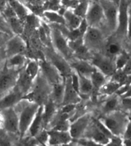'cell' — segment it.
Returning <instances> with one entry per match:
<instances>
[{"label":"cell","instance_id":"1","mask_svg":"<svg viewBox=\"0 0 131 146\" xmlns=\"http://www.w3.org/2000/svg\"><path fill=\"white\" fill-rule=\"evenodd\" d=\"M51 93V85L40 72L34 82L31 91L25 95L22 99L30 102H35L38 105L41 106L44 105L50 99Z\"/></svg>","mask_w":131,"mask_h":146},{"label":"cell","instance_id":"2","mask_svg":"<svg viewBox=\"0 0 131 146\" xmlns=\"http://www.w3.org/2000/svg\"><path fill=\"white\" fill-rule=\"evenodd\" d=\"M113 135L121 136L126 130L129 122L128 116L120 111H114L100 119Z\"/></svg>","mask_w":131,"mask_h":146},{"label":"cell","instance_id":"3","mask_svg":"<svg viewBox=\"0 0 131 146\" xmlns=\"http://www.w3.org/2000/svg\"><path fill=\"white\" fill-rule=\"evenodd\" d=\"M40 105L35 102L27 100L25 105L21 108L19 111V137L24 138L28 133L29 129L38 112Z\"/></svg>","mask_w":131,"mask_h":146},{"label":"cell","instance_id":"4","mask_svg":"<svg viewBox=\"0 0 131 146\" xmlns=\"http://www.w3.org/2000/svg\"><path fill=\"white\" fill-rule=\"evenodd\" d=\"M19 70L8 67L6 63L0 70V99L15 88L19 79Z\"/></svg>","mask_w":131,"mask_h":146},{"label":"cell","instance_id":"5","mask_svg":"<svg viewBox=\"0 0 131 146\" xmlns=\"http://www.w3.org/2000/svg\"><path fill=\"white\" fill-rule=\"evenodd\" d=\"M51 37L54 48L57 53H59L66 60L69 59L73 52L70 48L67 38L64 36L61 30L57 27H54L51 29Z\"/></svg>","mask_w":131,"mask_h":146},{"label":"cell","instance_id":"6","mask_svg":"<svg viewBox=\"0 0 131 146\" xmlns=\"http://www.w3.org/2000/svg\"><path fill=\"white\" fill-rule=\"evenodd\" d=\"M99 2L103 8L104 19H106L108 28L111 31H116L118 24L119 5L107 0H99Z\"/></svg>","mask_w":131,"mask_h":146},{"label":"cell","instance_id":"7","mask_svg":"<svg viewBox=\"0 0 131 146\" xmlns=\"http://www.w3.org/2000/svg\"><path fill=\"white\" fill-rule=\"evenodd\" d=\"M84 43L86 47L91 49H100L104 45V36L98 27L89 26L84 35Z\"/></svg>","mask_w":131,"mask_h":146},{"label":"cell","instance_id":"8","mask_svg":"<svg viewBox=\"0 0 131 146\" xmlns=\"http://www.w3.org/2000/svg\"><path fill=\"white\" fill-rule=\"evenodd\" d=\"M104 19V11L99 0H93L92 2H90L88 10L85 17L89 26L98 27L102 22Z\"/></svg>","mask_w":131,"mask_h":146},{"label":"cell","instance_id":"9","mask_svg":"<svg viewBox=\"0 0 131 146\" xmlns=\"http://www.w3.org/2000/svg\"><path fill=\"white\" fill-rule=\"evenodd\" d=\"M4 116L5 131L19 135V113L15 107H10L1 111Z\"/></svg>","mask_w":131,"mask_h":146},{"label":"cell","instance_id":"10","mask_svg":"<svg viewBox=\"0 0 131 146\" xmlns=\"http://www.w3.org/2000/svg\"><path fill=\"white\" fill-rule=\"evenodd\" d=\"M5 51L6 57L10 58L12 56L19 54H23L27 49L26 42L19 35H14L11 36L10 38L5 44Z\"/></svg>","mask_w":131,"mask_h":146},{"label":"cell","instance_id":"11","mask_svg":"<svg viewBox=\"0 0 131 146\" xmlns=\"http://www.w3.org/2000/svg\"><path fill=\"white\" fill-rule=\"evenodd\" d=\"M40 72L51 86L63 81L64 80V77L61 74L59 70L50 61H46V60L41 61Z\"/></svg>","mask_w":131,"mask_h":146},{"label":"cell","instance_id":"12","mask_svg":"<svg viewBox=\"0 0 131 146\" xmlns=\"http://www.w3.org/2000/svg\"><path fill=\"white\" fill-rule=\"evenodd\" d=\"M90 123V116L89 115H84L78 118L74 122L71 123L69 132L72 139L78 140L81 139L82 135H84Z\"/></svg>","mask_w":131,"mask_h":146},{"label":"cell","instance_id":"13","mask_svg":"<svg viewBox=\"0 0 131 146\" xmlns=\"http://www.w3.org/2000/svg\"><path fill=\"white\" fill-rule=\"evenodd\" d=\"M91 64L95 67L96 69L100 70L105 76H112L116 71L115 64H113L110 58L102 55H97L91 60Z\"/></svg>","mask_w":131,"mask_h":146},{"label":"cell","instance_id":"14","mask_svg":"<svg viewBox=\"0 0 131 146\" xmlns=\"http://www.w3.org/2000/svg\"><path fill=\"white\" fill-rule=\"evenodd\" d=\"M49 61L57 68L61 74L64 77L72 74V68L70 64H68L66 59L60 54L59 53L49 51L48 52Z\"/></svg>","mask_w":131,"mask_h":146},{"label":"cell","instance_id":"15","mask_svg":"<svg viewBox=\"0 0 131 146\" xmlns=\"http://www.w3.org/2000/svg\"><path fill=\"white\" fill-rule=\"evenodd\" d=\"M129 4L127 0H121L119 5L118 12V24L117 31L120 35H126L127 32V22H128Z\"/></svg>","mask_w":131,"mask_h":146},{"label":"cell","instance_id":"16","mask_svg":"<svg viewBox=\"0 0 131 146\" xmlns=\"http://www.w3.org/2000/svg\"><path fill=\"white\" fill-rule=\"evenodd\" d=\"M23 94L17 86L6 95L0 99V111L10 107H15L23 98Z\"/></svg>","mask_w":131,"mask_h":146},{"label":"cell","instance_id":"17","mask_svg":"<svg viewBox=\"0 0 131 146\" xmlns=\"http://www.w3.org/2000/svg\"><path fill=\"white\" fill-rule=\"evenodd\" d=\"M81 95L75 91L72 84L71 75L64 77V95L61 105L77 104L81 100Z\"/></svg>","mask_w":131,"mask_h":146},{"label":"cell","instance_id":"18","mask_svg":"<svg viewBox=\"0 0 131 146\" xmlns=\"http://www.w3.org/2000/svg\"><path fill=\"white\" fill-rule=\"evenodd\" d=\"M49 139L48 145H68L73 140L69 131H57L48 129Z\"/></svg>","mask_w":131,"mask_h":146},{"label":"cell","instance_id":"19","mask_svg":"<svg viewBox=\"0 0 131 146\" xmlns=\"http://www.w3.org/2000/svg\"><path fill=\"white\" fill-rule=\"evenodd\" d=\"M70 66L72 70H74L78 74L89 78L92 74V73L96 70L95 67L91 64V62L89 63L87 60H83V59H79L76 61H72V63H70Z\"/></svg>","mask_w":131,"mask_h":146},{"label":"cell","instance_id":"20","mask_svg":"<svg viewBox=\"0 0 131 146\" xmlns=\"http://www.w3.org/2000/svg\"><path fill=\"white\" fill-rule=\"evenodd\" d=\"M43 129H45L44 120H43V105L40 106L38 110L29 127L28 133L30 136L35 137L38 132H40Z\"/></svg>","mask_w":131,"mask_h":146},{"label":"cell","instance_id":"21","mask_svg":"<svg viewBox=\"0 0 131 146\" xmlns=\"http://www.w3.org/2000/svg\"><path fill=\"white\" fill-rule=\"evenodd\" d=\"M8 4L12 8L17 16L21 20L26 19L27 16L31 13V10L28 6L21 3L20 0H7Z\"/></svg>","mask_w":131,"mask_h":146},{"label":"cell","instance_id":"22","mask_svg":"<svg viewBox=\"0 0 131 146\" xmlns=\"http://www.w3.org/2000/svg\"><path fill=\"white\" fill-rule=\"evenodd\" d=\"M56 106L57 104L51 98L43 105V120L45 129L48 126L53 118L55 117Z\"/></svg>","mask_w":131,"mask_h":146},{"label":"cell","instance_id":"23","mask_svg":"<svg viewBox=\"0 0 131 146\" xmlns=\"http://www.w3.org/2000/svg\"><path fill=\"white\" fill-rule=\"evenodd\" d=\"M63 15L65 20V26L69 30L78 29L83 19L82 18L74 14L72 9H70L65 10Z\"/></svg>","mask_w":131,"mask_h":146},{"label":"cell","instance_id":"24","mask_svg":"<svg viewBox=\"0 0 131 146\" xmlns=\"http://www.w3.org/2000/svg\"><path fill=\"white\" fill-rule=\"evenodd\" d=\"M88 134L90 136L88 138L91 139L95 141L98 145H107V144L110 141V139L108 136L100 131L98 127L96 126L95 124L91 127L89 130Z\"/></svg>","mask_w":131,"mask_h":146},{"label":"cell","instance_id":"25","mask_svg":"<svg viewBox=\"0 0 131 146\" xmlns=\"http://www.w3.org/2000/svg\"><path fill=\"white\" fill-rule=\"evenodd\" d=\"M64 95V80L63 81L51 86V93L50 98L57 105H61Z\"/></svg>","mask_w":131,"mask_h":146},{"label":"cell","instance_id":"26","mask_svg":"<svg viewBox=\"0 0 131 146\" xmlns=\"http://www.w3.org/2000/svg\"><path fill=\"white\" fill-rule=\"evenodd\" d=\"M27 58L23 54H19L14 56H12L10 58H8L5 60V63L8 67H12L14 69L21 70L22 68H24L25 64H27Z\"/></svg>","mask_w":131,"mask_h":146},{"label":"cell","instance_id":"27","mask_svg":"<svg viewBox=\"0 0 131 146\" xmlns=\"http://www.w3.org/2000/svg\"><path fill=\"white\" fill-rule=\"evenodd\" d=\"M42 14L44 18H45L51 23L65 26V20H64V15L61 14L59 12H57L55 10H45Z\"/></svg>","mask_w":131,"mask_h":146},{"label":"cell","instance_id":"28","mask_svg":"<svg viewBox=\"0 0 131 146\" xmlns=\"http://www.w3.org/2000/svg\"><path fill=\"white\" fill-rule=\"evenodd\" d=\"M107 76H105L100 70L96 69L90 77L91 83L93 84L94 90H100V89L107 83Z\"/></svg>","mask_w":131,"mask_h":146},{"label":"cell","instance_id":"29","mask_svg":"<svg viewBox=\"0 0 131 146\" xmlns=\"http://www.w3.org/2000/svg\"><path fill=\"white\" fill-rule=\"evenodd\" d=\"M7 22L13 35H21L25 31V25L23 20L19 19L18 16L12 17L7 19Z\"/></svg>","mask_w":131,"mask_h":146},{"label":"cell","instance_id":"30","mask_svg":"<svg viewBox=\"0 0 131 146\" xmlns=\"http://www.w3.org/2000/svg\"><path fill=\"white\" fill-rule=\"evenodd\" d=\"M23 70L29 77L35 80L40 73V63L36 60H30L27 62Z\"/></svg>","mask_w":131,"mask_h":146},{"label":"cell","instance_id":"31","mask_svg":"<svg viewBox=\"0 0 131 146\" xmlns=\"http://www.w3.org/2000/svg\"><path fill=\"white\" fill-rule=\"evenodd\" d=\"M80 78V95H89L94 91L93 84L89 77L79 74Z\"/></svg>","mask_w":131,"mask_h":146},{"label":"cell","instance_id":"32","mask_svg":"<svg viewBox=\"0 0 131 146\" xmlns=\"http://www.w3.org/2000/svg\"><path fill=\"white\" fill-rule=\"evenodd\" d=\"M122 85L114 80H110L109 82H107L104 86L100 89L99 92L101 94H104L106 95H112L113 94L117 93V90H119L120 87Z\"/></svg>","mask_w":131,"mask_h":146},{"label":"cell","instance_id":"33","mask_svg":"<svg viewBox=\"0 0 131 146\" xmlns=\"http://www.w3.org/2000/svg\"><path fill=\"white\" fill-rule=\"evenodd\" d=\"M120 105V101L117 97H112V98L107 100L103 105L102 110L103 112L106 114L110 113L116 111L118 108V106Z\"/></svg>","mask_w":131,"mask_h":146},{"label":"cell","instance_id":"34","mask_svg":"<svg viewBox=\"0 0 131 146\" xmlns=\"http://www.w3.org/2000/svg\"><path fill=\"white\" fill-rule=\"evenodd\" d=\"M89 5H90V2H88V0H83V1H81L78 3V5H77L74 9H72V11L74 12V14H76L79 17H81L82 19H85L86 15L88 10Z\"/></svg>","mask_w":131,"mask_h":146},{"label":"cell","instance_id":"35","mask_svg":"<svg viewBox=\"0 0 131 146\" xmlns=\"http://www.w3.org/2000/svg\"><path fill=\"white\" fill-rule=\"evenodd\" d=\"M130 58V56L129 55L126 51H124V50H122L118 55L116 56V60H115L114 62L116 70H123Z\"/></svg>","mask_w":131,"mask_h":146},{"label":"cell","instance_id":"36","mask_svg":"<svg viewBox=\"0 0 131 146\" xmlns=\"http://www.w3.org/2000/svg\"><path fill=\"white\" fill-rule=\"evenodd\" d=\"M36 140L38 141V144L41 145H48V139H49V134L48 129H43L40 132H38L35 136Z\"/></svg>","mask_w":131,"mask_h":146},{"label":"cell","instance_id":"37","mask_svg":"<svg viewBox=\"0 0 131 146\" xmlns=\"http://www.w3.org/2000/svg\"><path fill=\"white\" fill-rule=\"evenodd\" d=\"M106 50L108 55L117 56L121 52V47L117 42H110L107 45Z\"/></svg>","mask_w":131,"mask_h":146},{"label":"cell","instance_id":"38","mask_svg":"<svg viewBox=\"0 0 131 146\" xmlns=\"http://www.w3.org/2000/svg\"><path fill=\"white\" fill-rule=\"evenodd\" d=\"M0 31H3L5 33H7L10 35H13V33L10 29V27L9 25V23L7 22V19H5L3 13L0 12Z\"/></svg>","mask_w":131,"mask_h":146},{"label":"cell","instance_id":"39","mask_svg":"<svg viewBox=\"0 0 131 146\" xmlns=\"http://www.w3.org/2000/svg\"><path fill=\"white\" fill-rule=\"evenodd\" d=\"M21 3L29 6V8H39V6L43 5L44 0H20Z\"/></svg>","mask_w":131,"mask_h":146},{"label":"cell","instance_id":"40","mask_svg":"<svg viewBox=\"0 0 131 146\" xmlns=\"http://www.w3.org/2000/svg\"><path fill=\"white\" fill-rule=\"evenodd\" d=\"M75 109H76V104H72V103H71V104H65V105H62L61 110L60 113L70 114Z\"/></svg>","mask_w":131,"mask_h":146},{"label":"cell","instance_id":"41","mask_svg":"<svg viewBox=\"0 0 131 146\" xmlns=\"http://www.w3.org/2000/svg\"><path fill=\"white\" fill-rule=\"evenodd\" d=\"M11 36L12 35H10L9 34L0 31V48L5 47V44L8 41V40L10 38Z\"/></svg>","mask_w":131,"mask_h":146},{"label":"cell","instance_id":"42","mask_svg":"<svg viewBox=\"0 0 131 146\" xmlns=\"http://www.w3.org/2000/svg\"><path fill=\"white\" fill-rule=\"evenodd\" d=\"M121 105L124 110L131 111V97H124L121 100Z\"/></svg>","mask_w":131,"mask_h":146},{"label":"cell","instance_id":"43","mask_svg":"<svg viewBox=\"0 0 131 146\" xmlns=\"http://www.w3.org/2000/svg\"><path fill=\"white\" fill-rule=\"evenodd\" d=\"M88 22H87V20L85 19H82V21H81V24H80V25H79L78 27V29L79 31H80V32H81V34H82V35L84 36V35L85 34V32L87 31V30H88Z\"/></svg>","mask_w":131,"mask_h":146},{"label":"cell","instance_id":"44","mask_svg":"<svg viewBox=\"0 0 131 146\" xmlns=\"http://www.w3.org/2000/svg\"><path fill=\"white\" fill-rule=\"evenodd\" d=\"M127 38L131 39V7L129 6L128 10V22H127V32H126Z\"/></svg>","mask_w":131,"mask_h":146},{"label":"cell","instance_id":"45","mask_svg":"<svg viewBox=\"0 0 131 146\" xmlns=\"http://www.w3.org/2000/svg\"><path fill=\"white\" fill-rule=\"evenodd\" d=\"M126 74H131V57L129 58L128 61L126 64V65L124 66V67L122 70Z\"/></svg>","mask_w":131,"mask_h":146},{"label":"cell","instance_id":"46","mask_svg":"<svg viewBox=\"0 0 131 146\" xmlns=\"http://www.w3.org/2000/svg\"><path fill=\"white\" fill-rule=\"evenodd\" d=\"M5 131V122H4V116L3 113L0 111V134Z\"/></svg>","mask_w":131,"mask_h":146},{"label":"cell","instance_id":"47","mask_svg":"<svg viewBox=\"0 0 131 146\" xmlns=\"http://www.w3.org/2000/svg\"><path fill=\"white\" fill-rule=\"evenodd\" d=\"M8 2L7 0H0V12L3 13V11L7 7Z\"/></svg>","mask_w":131,"mask_h":146},{"label":"cell","instance_id":"48","mask_svg":"<svg viewBox=\"0 0 131 146\" xmlns=\"http://www.w3.org/2000/svg\"><path fill=\"white\" fill-rule=\"evenodd\" d=\"M6 59H7V57H6V54H5V48H0V63L4 60H6Z\"/></svg>","mask_w":131,"mask_h":146},{"label":"cell","instance_id":"49","mask_svg":"<svg viewBox=\"0 0 131 146\" xmlns=\"http://www.w3.org/2000/svg\"><path fill=\"white\" fill-rule=\"evenodd\" d=\"M11 144L9 143V141L5 139V138L0 136V145H10Z\"/></svg>","mask_w":131,"mask_h":146},{"label":"cell","instance_id":"50","mask_svg":"<svg viewBox=\"0 0 131 146\" xmlns=\"http://www.w3.org/2000/svg\"><path fill=\"white\" fill-rule=\"evenodd\" d=\"M107 1H109V2H111V3H115L116 5H119L120 2H121V0H107Z\"/></svg>","mask_w":131,"mask_h":146},{"label":"cell","instance_id":"51","mask_svg":"<svg viewBox=\"0 0 131 146\" xmlns=\"http://www.w3.org/2000/svg\"><path fill=\"white\" fill-rule=\"evenodd\" d=\"M128 119H129V122H130V123L131 124V113H130V115L128 116Z\"/></svg>","mask_w":131,"mask_h":146},{"label":"cell","instance_id":"52","mask_svg":"<svg viewBox=\"0 0 131 146\" xmlns=\"http://www.w3.org/2000/svg\"><path fill=\"white\" fill-rule=\"evenodd\" d=\"M78 1H80V2H81V1H83V0H78Z\"/></svg>","mask_w":131,"mask_h":146}]
</instances>
